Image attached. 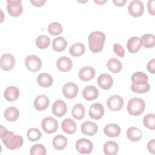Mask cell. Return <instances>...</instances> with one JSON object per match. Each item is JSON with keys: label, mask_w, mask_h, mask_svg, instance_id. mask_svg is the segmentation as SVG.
I'll return each mask as SVG.
<instances>
[{"label": "cell", "mask_w": 155, "mask_h": 155, "mask_svg": "<svg viewBox=\"0 0 155 155\" xmlns=\"http://www.w3.org/2000/svg\"><path fill=\"white\" fill-rule=\"evenodd\" d=\"M0 137L5 146L10 150H15L22 147L24 140L22 136L15 135L12 131H9L3 125H1Z\"/></svg>", "instance_id": "cell-1"}, {"label": "cell", "mask_w": 155, "mask_h": 155, "mask_svg": "<svg viewBox=\"0 0 155 155\" xmlns=\"http://www.w3.org/2000/svg\"><path fill=\"white\" fill-rule=\"evenodd\" d=\"M105 35L100 31H94L88 36V47L93 53L100 52L104 45Z\"/></svg>", "instance_id": "cell-2"}, {"label": "cell", "mask_w": 155, "mask_h": 155, "mask_svg": "<svg viewBox=\"0 0 155 155\" xmlns=\"http://www.w3.org/2000/svg\"><path fill=\"white\" fill-rule=\"evenodd\" d=\"M145 108V103L142 98L133 97L129 100L127 104V111L131 116H139Z\"/></svg>", "instance_id": "cell-3"}, {"label": "cell", "mask_w": 155, "mask_h": 155, "mask_svg": "<svg viewBox=\"0 0 155 155\" xmlns=\"http://www.w3.org/2000/svg\"><path fill=\"white\" fill-rule=\"evenodd\" d=\"M25 65L29 71L31 72H36L41 69L42 67V61L38 56L31 54L27 56L25 58Z\"/></svg>", "instance_id": "cell-4"}, {"label": "cell", "mask_w": 155, "mask_h": 155, "mask_svg": "<svg viewBox=\"0 0 155 155\" xmlns=\"http://www.w3.org/2000/svg\"><path fill=\"white\" fill-rule=\"evenodd\" d=\"M7 8L8 14L13 17H18L21 15L23 12V8L21 0L12 1L7 0Z\"/></svg>", "instance_id": "cell-5"}, {"label": "cell", "mask_w": 155, "mask_h": 155, "mask_svg": "<svg viewBox=\"0 0 155 155\" xmlns=\"http://www.w3.org/2000/svg\"><path fill=\"white\" fill-rule=\"evenodd\" d=\"M76 150L80 154H90L93 148V143L88 139L81 138L77 140L75 145Z\"/></svg>", "instance_id": "cell-6"}, {"label": "cell", "mask_w": 155, "mask_h": 155, "mask_svg": "<svg viewBox=\"0 0 155 155\" xmlns=\"http://www.w3.org/2000/svg\"><path fill=\"white\" fill-rule=\"evenodd\" d=\"M41 127L46 133H53L58 130V122L53 117H46L41 122Z\"/></svg>", "instance_id": "cell-7"}, {"label": "cell", "mask_w": 155, "mask_h": 155, "mask_svg": "<svg viewBox=\"0 0 155 155\" xmlns=\"http://www.w3.org/2000/svg\"><path fill=\"white\" fill-rule=\"evenodd\" d=\"M128 11L133 17L140 16L144 11V5L142 1L139 0H133L128 5Z\"/></svg>", "instance_id": "cell-8"}, {"label": "cell", "mask_w": 155, "mask_h": 155, "mask_svg": "<svg viewBox=\"0 0 155 155\" xmlns=\"http://www.w3.org/2000/svg\"><path fill=\"white\" fill-rule=\"evenodd\" d=\"M107 106L111 111H118L120 110L124 105V99L119 95H113L107 99Z\"/></svg>", "instance_id": "cell-9"}, {"label": "cell", "mask_w": 155, "mask_h": 155, "mask_svg": "<svg viewBox=\"0 0 155 155\" xmlns=\"http://www.w3.org/2000/svg\"><path fill=\"white\" fill-rule=\"evenodd\" d=\"M79 88L78 85L73 82H68L62 87V93L68 99L75 97L78 93Z\"/></svg>", "instance_id": "cell-10"}, {"label": "cell", "mask_w": 155, "mask_h": 155, "mask_svg": "<svg viewBox=\"0 0 155 155\" xmlns=\"http://www.w3.org/2000/svg\"><path fill=\"white\" fill-rule=\"evenodd\" d=\"M15 64V59L13 56L9 53L3 54L1 58V68L5 71L12 70Z\"/></svg>", "instance_id": "cell-11"}, {"label": "cell", "mask_w": 155, "mask_h": 155, "mask_svg": "<svg viewBox=\"0 0 155 155\" xmlns=\"http://www.w3.org/2000/svg\"><path fill=\"white\" fill-rule=\"evenodd\" d=\"M104 114V108L100 103H94L90 107L89 116L95 120H98L102 118Z\"/></svg>", "instance_id": "cell-12"}, {"label": "cell", "mask_w": 155, "mask_h": 155, "mask_svg": "<svg viewBox=\"0 0 155 155\" xmlns=\"http://www.w3.org/2000/svg\"><path fill=\"white\" fill-rule=\"evenodd\" d=\"M67 107L65 102L61 99L56 100L52 106V112L57 117H62L65 114Z\"/></svg>", "instance_id": "cell-13"}, {"label": "cell", "mask_w": 155, "mask_h": 155, "mask_svg": "<svg viewBox=\"0 0 155 155\" xmlns=\"http://www.w3.org/2000/svg\"><path fill=\"white\" fill-rule=\"evenodd\" d=\"M99 86L104 90H109L113 84V80L111 76L107 73H102L97 78Z\"/></svg>", "instance_id": "cell-14"}, {"label": "cell", "mask_w": 155, "mask_h": 155, "mask_svg": "<svg viewBox=\"0 0 155 155\" xmlns=\"http://www.w3.org/2000/svg\"><path fill=\"white\" fill-rule=\"evenodd\" d=\"M56 66L59 70L63 72H67L71 69L73 62L68 57L61 56L57 60Z\"/></svg>", "instance_id": "cell-15"}, {"label": "cell", "mask_w": 155, "mask_h": 155, "mask_svg": "<svg viewBox=\"0 0 155 155\" xmlns=\"http://www.w3.org/2000/svg\"><path fill=\"white\" fill-rule=\"evenodd\" d=\"M95 74V70L92 67L85 66L79 70L78 76L81 80L83 81H89L94 77Z\"/></svg>", "instance_id": "cell-16"}, {"label": "cell", "mask_w": 155, "mask_h": 155, "mask_svg": "<svg viewBox=\"0 0 155 155\" xmlns=\"http://www.w3.org/2000/svg\"><path fill=\"white\" fill-rule=\"evenodd\" d=\"M82 96L83 97L88 101H93L97 98L99 96V90L93 85H88L84 88Z\"/></svg>", "instance_id": "cell-17"}, {"label": "cell", "mask_w": 155, "mask_h": 155, "mask_svg": "<svg viewBox=\"0 0 155 155\" xmlns=\"http://www.w3.org/2000/svg\"><path fill=\"white\" fill-rule=\"evenodd\" d=\"M48 97L44 94L38 96L34 101V107L38 111H43L49 105Z\"/></svg>", "instance_id": "cell-18"}, {"label": "cell", "mask_w": 155, "mask_h": 155, "mask_svg": "<svg viewBox=\"0 0 155 155\" xmlns=\"http://www.w3.org/2000/svg\"><path fill=\"white\" fill-rule=\"evenodd\" d=\"M98 130V127L94 122L85 121L81 125V131L83 134L87 136H93Z\"/></svg>", "instance_id": "cell-19"}, {"label": "cell", "mask_w": 155, "mask_h": 155, "mask_svg": "<svg viewBox=\"0 0 155 155\" xmlns=\"http://www.w3.org/2000/svg\"><path fill=\"white\" fill-rule=\"evenodd\" d=\"M141 46V39L137 36L131 37L127 41V48L131 53L137 52L140 50Z\"/></svg>", "instance_id": "cell-20"}, {"label": "cell", "mask_w": 155, "mask_h": 155, "mask_svg": "<svg viewBox=\"0 0 155 155\" xmlns=\"http://www.w3.org/2000/svg\"><path fill=\"white\" fill-rule=\"evenodd\" d=\"M4 96L5 99L9 102L16 100L19 96V90L15 86L8 87L4 91Z\"/></svg>", "instance_id": "cell-21"}, {"label": "cell", "mask_w": 155, "mask_h": 155, "mask_svg": "<svg viewBox=\"0 0 155 155\" xmlns=\"http://www.w3.org/2000/svg\"><path fill=\"white\" fill-rule=\"evenodd\" d=\"M62 130L69 134H73L76 132L77 126L75 121L71 118H67L62 122Z\"/></svg>", "instance_id": "cell-22"}, {"label": "cell", "mask_w": 155, "mask_h": 155, "mask_svg": "<svg viewBox=\"0 0 155 155\" xmlns=\"http://www.w3.org/2000/svg\"><path fill=\"white\" fill-rule=\"evenodd\" d=\"M105 134L110 137H117L120 133V127L116 124H109L104 128Z\"/></svg>", "instance_id": "cell-23"}, {"label": "cell", "mask_w": 155, "mask_h": 155, "mask_svg": "<svg viewBox=\"0 0 155 155\" xmlns=\"http://www.w3.org/2000/svg\"><path fill=\"white\" fill-rule=\"evenodd\" d=\"M4 117L9 122H14L16 120L19 116V111L15 107H10L5 109L4 113Z\"/></svg>", "instance_id": "cell-24"}, {"label": "cell", "mask_w": 155, "mask_h": 155, "mask_svg": "<svg viewBox=\"0 0 155 155\" xmlns=\"http://www.w3.org/2000/svg\"><path fill=\"white\" fill-rule=\"evenodd\" d=\"M133 84L136 85H143L148 82V77L143 72L137 71L134 73L131 76Z\"/></svg>", "instance_id": "cell-25"}, {"label": "cell", "mask_w": 155, "mask_h": 155, "mask_svg": "<svg viewBox=\"0 0 155 155\" xmlns=\"http://www.w3.org/2000/svg\"><path fill=\"white\" fill-rule=\"evenodd\" d=\"M127 136L132 142L139 141L142 136L141 130L137 127H130L127 131Z\"/></svg>", "instance_id": "cell-26"}, {"label": "cell", "mask_w": 155, "mask_h": 155, "mask_svg": "<svg viewBox=\"0 0 155 155\" xmlns=\"http://www.w3.org/2000/svg\"><path fill=\"white\" fill-rule=\"evenodd\" d=\"M53 82L52 76L47 73H43L38 75L37 78V82L42 87H50Z\"/></svg>", "instance_id": "cell-27"}, {"label": "cell", "mask_w": 155, "mask_h": 155, "mask_svg": "<svg viewBox=\"0 0 155 155\" xmlns=\"http://www.w3.org/2000/svg\"><path fill=\"white\" fill-rule=\"evenodd\" d=\"M103 150L106 155H115L118 153L119 146L114 141H107L105 143Z\"/></svg>", "instance_id": "cell-28"}, {"label": "cell", "mask_w": 155, "mask_h": 155, "mask_svg": "<svg viewBox=\"0 0 155 155\" xmlns=\"http://www.w3.org/2000/svg\"><path fill=\"white\" fill-rule=\"evenodd\" d=\"M67 46V42L63 37L59 36L54 38L52 42L53 49L58 52L64 51Z\"/></svg>", "instance_id": "cell-29"}, {"label": "cell", "mask_w": 155, "mask_h": 155, "mask_svg": "<svg viewBox=\"0 0 155 155\" xmlns=\"http://www.w3.org/2000/svg\"><path fill=\"white\" fill-rule=\"evenodd\" d=\"M52 143L56 150H62L66 147L67 144V139L65 136L62 134H59L53 138Z\"/></svg>", "instance_id": "cell-30"}, {"label": "cell", "mask_w": 155, "mask_h": 155, "mask_svg": "<svg viewBox=\"0 0 155 155\" xmlns=\"http://www.w3.org/2000/svg\"><path fill=\"white\" fill-rule=\"evenodd\" d=\"M107 67L111 72L113 73H117L121 70L122 65L119 59L115 58H113L108 61L107 63Z\"/></svg>", "instance_id": "cell-31"}, {"label": "cell", "mask_w": 155, "mask_h": 155, "mask_svg": "<svg viewBox=\"0 0 155 155\" xmlns=\"http://www.w3.org/2000/svg\"><path fill=\"white\" fill-rule=\"evenodd\" d=\"M85 45L81 42H76L73 44L69 50L70 54L74 57L80 56L82 55L85 53Z\"/></svg>", "instance_id": "cell-32"}, {"label": "cell", "mask_w": 155, "mask_h": 155, "mask_svg": "<svg viewBox=\"0 0 155 155\" xmlns=\"http://www.w3.org/2000/svg\"><path fill=\"white\" fill-rule=\"evenodd\" d=\"M71 114L78 120L82 119L85 116V107L82 104H76L72 108Z\"/></svg>", "instance_id": "cell-33"}, {"label": "cell", "mask_w": 155, "mask_h": 155, "mask_svg": "<svg viewBox=\"0 0 155 155\" xmlns=\"http://www.w3.org/2000/svg\"><path fill=\"white\" fill-rule=\"evenodd\" d=\"M141 39L142 45L145 48H152L155 45V38L151 34H145L142 35Z\"/></svg>", "instance_id": "cell-34"}, {"label": "cell", "mask_w": 155, "mask_h": 155, "mask_svg": "<svg viewBox=\"0 0 155 155\" xmlns=\"http://www.w3.org/2000/svg\"><path fill=\"white\" fill-rule=\"evenodd\" d=\"M50 44V39L45 35H40L36 39V46L40 49L47 48Z\"/></svg>", "instance_id": "cell-35"}, {"label": "cell", "mask_w": 155, "mask_h": 155, "mask_svg": "<svg viewBox=\"0 0 155 155\" xmlns=\"http://www.w3.org/2000/svg\"><path fill=\"white\" fill-rule=\"evenodd\" d=\"M143 123L145 127L154 130L155 129V115L153 113L147 114L143 119Z\"/></svg>", "instance_id": "cell-36"}, {"label": "cell", "mask_w": 155, "mask_h": 155, "mask_svg": "<svg viewBox=\"0 0 155 155\" xmlns=\"http://www.w3.org/2000/svg\"><path fill=\"white\" fill-rule=\"evenodd\" d=\"M48 31L51 35L56 36L62 33V27L60 23L58 22H53L48 26Z\"/></svg>", "instance_id": "cell-37"}, {"label": "cell", "mask_w": 155, "mask_h": 155, "mask_svg": "<svg viewBox=\"0 0 155 155\" xmlns=\"http://www.w3.org/2000/svg\"><path fill=\"white\" fill-rule=\"evenodd\" d=\"M27 136L29 140L31 142H35L40 139L42 136V134L38 129L36 128H31L27 131Z\"/></svg>", "instance_id": "cell-38"}, {"label": "cell", "mask_w": 155, "mask_h": 155, "mask_svg": "<svg viewBox=\"0 0 155 155\" xmlns=\"http://www.w3.org/2000/svg\"><path fill=\"white\" fill-rule=\"evenodd\" d=\"M47 153L45 147L41 143L33 145L30 148V154L31 155H45Z\"/></svg>", "instance_id": "cell-39"}, {"label": "cell", "mask_w": 155, "mask_h": 155, "mask_svg": "<svg viewBox=\"0 0 155 155\" xmlns=\"http://www.w3.org/2000/svg\"><path fill=\"white\" fill-rule=\"evenodd\" d=\"M150 87L147 82L143 85H136L132 84L131 85V90L136 93H145L150 90Z\"/></svg>", "instance_id": "cell-40"}, {"label": "cell", "mask_w": 155, "mask_h": 155, "mask_svg": "<svg viewBox=\"0 0 155 155\" xmlns=\"http://www.w3.org/2000/svg\"><path fill=\"white\" fill-rule=\"evenodd\" d=\"M113 50L116 54H117L119 57L123 58L125 56V50L122 46H121L119 44L116 43L113 45Z\"/></svg>", "instance_id": "cell-41"}, {"label": "cell", "mask_w": 155, "mask_h": 155, "mask_svg": "<svg viewBox=\"0 0 155 155\" xmlns=\"http://www.w3.org/2000/svg\"><path fill=\"white\" fill-rule=\"evenodd\" d=\"M147 68L148 71L151 74L155 73V59H152L148 62Z\"/></svg>", "instance_id": "cell-42"}, {"label": "cell", "mask_w": 155, "mask_h": 155, "mask_svg": "<svg viewBox=\"0 0 155 155\" xmlns=\"http://www.w3.org/2000/svg\"><path fill=\"white\" fill-rule=\"evenodd\" d=\"M148 11L151 15H155V1L151 0L148 2Z\"/></svg>", "instance_id": "cell-43"}, {"label": "cell", "mask_w": 155, "mask_h": 155, "mask_svg": "<svg viewBox=\"0 0 155 155\" xmlns=\"http://www.w3.org/2000/svg\"><path fill=\"white\" fill-rule=\"evenodd\" d=\"M147 149L149 152L154 154L155 151V139L150 140L147 143Z\"/></svg>", "instance_id": "cell-44"}, {"label": "cell", "mask_w": 155, "mask_h": 155, "mask_svg": "<svg viewBox=\"0 0 155 155\" xmlns=\"http://www.w3.org/2000/svg\"><path fill=\"white\" fill-rule=\"evenodd\" d=\"M31 3L38 7H42L44 5V4L46 2L45 0H34V1H30Z\"/></svg>", "instance_id": "cell-45"}, {"label": "cell", "mask_w": 155, "mask_h": 155, "mask_svg": "<svg viewBox=\"0 0 155 155\" xmlns=\"http://www.w3.org/2000/svg\"><path fill=\"white\" fill-rule=\"evenodd\" d=\"M113 2L116 6L122 7L124 5L125 3L127 2V0H113Z\"/></svg>", "instance_id": "cell-46"}, {"label": "cell", "mask_w": 155, "mask_h": 155, "mask_svg": "<svg viewBox=\"0 0 155 155\" xmlns=\"http://www.w3.org/2000/svg\"><path fill=\"white\" fill-rule=\"evenodd\" d=\"M94 2L98 4H104L106 2H107V1H94Z\"/></svg>", "instance_id": "cell-47"}]
</instances>
